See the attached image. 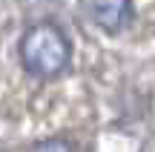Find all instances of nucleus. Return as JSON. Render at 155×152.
Segmentation results:
<instances>
[{"mask_svg": "<svg viewBox=\"0 0 155 152\" xmlns=\"http://www.w3.org/2000/svg\"><path fill=\"white\" fill-rule=\"evenodd\" d=\"M72 60V43L58 23H35L20 37V63L35 78H55Z\"/></svg>", "mask_w": 155, "mask_h": 152, "instance_id": "f257e3e1", "label": "nucleus"}, {"mask_svg": "<svg viewBox=\"0 0 155 152\" xmlns=\"http://www.w3.org/2000/svg\"><path fill=\"white\" fill-rule=\"evenodd\" d=\"M89 15L104 32L115 34L132 23L135 9L132 0H89Z\"/></svg>", "mask_w": 155, "mask_h": 152, "instance_id": "f03ea898", "label": "nucleus"}, {"mask_svg": "<svg viewBox=\"0 0 155 152\" xmlns=\"http://www.w3.org/2000/svg\"><path fill=\"white\" fill-rule=\"evenodd\" d=\"M32 152H75V149H72V144L66 138H46V141L35 144Z\"/></svg>", "mask_w": 155, "mask_h": 152, "instance_id": "7ed1b4c3", "label": "nucleus"}]
</instances>
